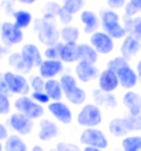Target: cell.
<instances>
[{"label": "cell", "instance_id": "cell-1", "mask_svg": "<svg viewBox=\"0 0 141 151\" xmlns=\"http://www.w3.org/2000/svg\"><path fill=\"white\" fill-rule=\"evenodd\" d=\"M99 15H100V28L109 37H112L114 40H123L128 35L118 11L106 8V9H102Z\"/></svg>", "mask_w": 141, "mask_h": 151}, {"label": "cell", "instance_id": "cell-2", "mask_svg": "<svg viewBox=\"0 0 141 151\" xmlns=\"http://www.w3.org/2000/svg\"><path fill=\"white\" fill-rule=\"evenodd\" d=\"M33 31L38 37V41L44 44L46 47L53 46V44L61 41L59 29L55 20H46V19L33 20Z\"/></svg>", "mask_w": 141, "mask_h": 151}, {"label": "cell", "instance_id": "cell-3", "mask_svg": "<svg viewBox=\"0 0 141 151\" xmlns=\"http://www.w3.org/2000/svg\"><path fill=\"white\" fill-rule=\"evenodd\" d=\"M76 122L82 128H94L102 125L103 122V111L97 104L94 102H86L84 104L81 110L76 114Z\"/></svg>", "mask_w": 141, "mask_h": 151}, {"label": "cell", "instance_id": "cell-4", "mask_svg": "<svg viewBox=\"0 0 141 151\" xmlns=\"http://www.w3.org/2000/svg\"><path fill=\"white\" fill-rule=\"evenodd\" d=\"M12 107H14L15 111L23 113L33 121H40L41 118H44V105L35 102L29 95L17 96L12 102Z\"/></svg>", "mask_w": 141, "mask_h": 151}, {"label": "cell", "instance_id": "cell-5", "mask_svg": "<svg viewBox=\"0 0 141 151\" xmlns=\"http://www.w3.org/2000/svg\"><path fill=\"white\" fill-rule=\"evenodd\" d=\"M79 144L84 147H94V148H102L106 150L109 147V139L105 134V131L99 127L94 128H84L79 134Z\"/></svg>", "mask_w": 141, "mask_h": 151}, {"label": "cell", "instance_id": "cell-6", "mask_svg": "<svg viewBox=\"0 0 141 151\" xmlns=\"http://www.w3.org/2000/svg\"><path fill=\"white\" fill-rule=\"evenodd\" d=\"M5 79L8 88H9V95L15 96H26L30 95V84H29V78L26 75L17 73L14 70H6L5 72Z\"/></svg>", "mask_w": 141, "mask_h": 151}, {"label": "cell", "instance_id": "cell-7", "mask_svg": "<svg viewBox=\"0 0 141 151\" xmlns=\"http://www.w3.org/2000/svg\"><path fill=\"white\" fill-rule=\"evenodd\" d=\"M24 40V32L23 29H20L14 22H2V26H0V41H2L5 46L8 47H14L21 44Z\"/></svg>", "mask_w": 141, "mask_h": 151}, {"label": "cell", "instance_id": "cell-8", "mask_svg": "<svg viewBox=\"0 0 141 151\" xmlns=\"http://www.w3.org/2000/svg\"><path fill=\"white\" fill-rule=\"evenodd\" d=\"M8 127H9L15 134L29 136L35 128V121L28 118L23 113L14 111V113L9 114V118H8Z\"/></svg>", "mask_w": 141, "mask_h": 151}, {"label": "cell", "instance_id": "cell-9", "mask_svg": "<svg viewBox=\"0 0 141 151\" xmlns=\"http://www.w3.org/2000/svg\"><path fill=\"white\" fill-rule=\"evenodd\" d=\"M88 43L97 50L99 55H109L115 49V40L105 32V31H96L90 35Z\"/></svg>", "mask_w": 141, "mask_h": 151}, {"label": "cell", "instance_id": "cell-10", "mask_svg": "<svg viewBox=\"0 0 141 151\" xmlns=\"http://www.w3.org/2000/svg\"><path fill=\"white\" fill-rule=\"evenodd\" d=\"M47 111L56 122L62 124V125H70L73 122V110L64 101H52L47 105Z\"/></svg>", "mask_w": 141, "mask_h": 151}, {"label": "cell", "instance_id": "cell-11", "mask_svg": "<svg viewBox=\"0 0 141 151\" xmlns=\"http://www.w3.org/2000/svg\"><path fill=\"white\" fill-rule=\"evenodd\" d=\"M99 73H100V70H99L97 64H91L88 61H82V60L74 64V76L82 84H88L93 79H97Z\"/></svg>", "mask_w": 141, "mask_h": 151}, {"label": "cell", "instance_id": "cell-12", "mask_svg": "<svg viewBox=\"0 0 141 151\" xmlns=\"http://www.w3.org/2000/svg\"><path fill=\"white\" fill-rule=\"evenodd\" d=\"M115 73L118 76L120 87L125 88V90H134V88L138 86V83H140L135 67H132L129 63L125 64L123 67H120Z\"/></svg>", "mask_w": 141, "mask_h": 151}, {"label": "cell", "instance_id": "cell-13", "mask_svg": "<svg viewBox=\"0 0 141 151\" xmlns=\"http://www.w3.org/2000/svg\"><path fill=\"white\" fill-rule=\"evenodd\" d=\"M118 87H120L118 76L114 70L108 67L100 70V73L97 76V88H100L102 92H106V93H114Z\"/></svg>", "mask_w": 141, "mask_h": 151}, {"label": "cell", "instance_id": "cell-14", "mask_svg": "<svg viewBox=\"0 0 141 151\" xmlns=\"http://www.w3.org/2000/svg\"><path fill=\"white\" fill-rule=\"evenodd\" d=\"M59 136V125L49 118H41L38 122V133L37 137L41 142H50Z\"/></svg>", "mask_w": 141, "mask_h": 151}, {"label": "cell", "instance_id": "cell-15", "mask_svg": "<svg viewBox=\"0 0 141 151\" xmlns=\"http://www.w3.org/2000/svg\"><path fill=\"white\" fill-rule=\"evenodd\" d=\"M38 73L44 79H53L64 73V63L61 60H43V63L37 67Z\"/></svg>", "mask_w": 141, "mask_h": 151}, {"label": "cell", "instance_id": "cell-16", "mask_svg": "<svg viewBox=\"0 0 141 151\" xmlns=\"http://www.w3.org/2000/svg\"><path fill=\"white\" fill-rule=\"evenodd\" d=\"M141 52V40H138L135 35L128 34L125 38L121 40L120 44V55L123 58H126L128 61H130L134 57H137Z\"/></svg>", "mask_w": 141, "mask_h": 151}, {"label": "cell", "instance_id": "cell-17", "mask_svg": "<svg viewBox=\"0 0 141 151\" xmlns=\"http://www.w3.org/2000/svg\"><path fill=\"white\" fill-rule=\"evenodd\" d=\"M20 54L23 55V58L26 60V63H28L32 69L38 67L41 63H43V52L40 50V47L37 46L35 43H24L21 49H20Z\"/></svg>", "mask_w": 141, "mask_h": 151}, {"label": "cell", "instance_id": "cell-18", "mask_svg": "<svg viewBox=\"0 0 141 151\" xmlns=\"http://www.w3.org/2000/svg\"><path fill=\"white\" fill-rule=\"evenodd\" d=\"M62 43V41H61ZM59 60L64 64H76L81 61V52H79V43H62L61 44Z\"/></svg>", "mask_w": 141, "mask_h": 151}, {"label": "cell", "instance_id": "cell-19", "mask_svg": "<svg viewBox=\"0 0 141 151\" xmlns=\"http://www.w3.org/2000/svg\"><path fill=\"white\" fill-rule=\"evenodd\" d=\"M121 104L128 114H141V95L134 90H126L121 96Z\"/></svg>", "mask_w": 141, "mask_h": 151}, {"label": "cell", "instance_id": "cell-20", "mask_svg": "<svg viewBox=\"0 0 141 151\" xmlns=\"http://www.w3.org/2000/svg\"><path fill=\"white\" fill-rule=\"evenodd\" d=\"M81 23L84 26V32L91 35L100 28V15L91 9H84L81 12Z\"/></svg>", "mask_w": 141, "mask_h": 151}, {"label": "cell", "instance_id": "cell-21", "mask_svg": "<svg viewBox=\"0 0 141 151\" xmlns=\"http://www.w3.org/2000/svg\"><path fill=\"white\" fill-rule=\"evenodd\" d=\"M93 101H94V104H97L100 109H106V110H114V109H117V105H118L115 95L102 92L100 88L93 90Z\"/></svg>", "mask_w": 141, "mask_h": 151}, {"label": "cell", "instance_id": "cell-22", "mask_svg": "<svg viewBox=\"0 0 141 151\" xmlns=\"http://www.w3.org/2000/svg\"><path fill=\"white\" fill-rule=\"evenodd\" d=\"M8 64H9V67L17 73L29 75L32 72V67L26 63V60L23 58V55L20 52H11V54L8 55Z\"/></svg>", "mask_w": 141, "mask_h": 151}, {"label": "cell", "instance_id": "cell-23", "mask_svg": "<svg viewBox=\"0 0 141 151\" xmlns=\"http://www.w3.org/2000/svg\"><path fill=\"white\" fill-rule=\"evenodd\" d=\"M108 133L112 137H117V139H123L125 136L129 134V130L126 127V122L123 116L118 118H112L108 122Z\"/></svg>", "mask_w": 141, "mask_h": 151}, {"label": "cell", "instance_id": "cell-24", "mask_svg": "<svg viewBox=\"0 0 141 151\" xmlns=\"http://www.w3.org/2000/svg\"><path fill=\"white\" fill-rule=\"evenodd\" d=\"M3 151H29V147L26 140L20 134H9L8 139L3 142Z\"/></svg>", "mask_w": 141, "mask_h": 151}, {"label": "cell", "instance_id": "cell-25", "mask_svg": "<svg viewBox=\"0 0 141 151\" xmlns=\"http://www.w3.org/2000/svg\"><path fill=\"white\" fill-rule=\"evenodd\" d=\"M44 92L49 95V98L52 101H62V98H64V90H62V87H61L59 79H56V78L46 79Z\"/></svg>", "mask_w": 141, "mask_h": 151}, {"label": "cell", "instance_id": "cell-26", "mask_svg": "<svg viewBox=\"0 0 141 151\" xmlns=\"http://www.w3.org/2000/svg\"><path fill=\"white\" fill-rule=\"evenodd\" d=\"M12 22L18 26L20 29H28L30 24H33V17L28 9H15L12 12Z\"/></svg>", "mask_w": 141, "mask_h": 151}, {"label": "cell", "instance_id": "cell-27", "mask_svg": "<svg viewBox=\"0 0 141 151\" xmlns=\"http://www.w3.org/2000/svg\"><path fill=\"white\" fill-rule=\"evenodd\" d=\"M64 98L68 101V104H72V105H79V107H82L84 104H86V90L84 87L81 86H77L76 88H73L72 92H68L64 95Z\"/></svg>", "mask_w": 141, "mask_h": 151}, {"label": "cell", "instance_id": "cell-28", "mask_svg": "<svg viewBox=\"0 0 141 151\" xmlns=\"http://www.w3.org/2000/svg\"><path fill=\"white\" fill-rule=\"evenodd\" d=\"M121 22H123V26H125L128 34L135 35L138 40H141V15L125 17V19H121Z\"/></svg>", "mask_w": 141, "mask_h": 151}, {"label": "cell", "instance_id": "cell-29", "mask_svg": "<svg viewBox=\"0 0 141 151\" xmlns=\"http://www.w3.org/2000/svg\"><path fill=\"white\" fill-rule=\"evenodd\" d=\"M59 35L62 43H77L81 37V31L73 24H65L59 29Z\"/></svg>", "mask_w": 141, "mask_h": 151}, {"label": "cell", "instance_id": "cell-30", "mask_svg": "<svg viewBox=\"0 0 141 151\" xmlns=\"http://www.w3.org/2000/svg\"><path fill=\"white\" fill-rule=\"evenodd\" d=\"M79 52H81V60L88 61L91 64H97L99 61V54L90 43H79Z\"/></svg>", "mask_w": 141, "mask_h": 151}, {"label": "cell", "instance_id": "cell-31", "mask_svg": "<svg viewBox=\"0 0 141 151\" xmlns=\"http://www.w3.org/2000/svg\"><path fill=\"white\" fill-rule=\"evenodd\" d=\"M121 151H141V134H128L121 139Z\"/></svg>", "mask_w": 141, "mask_h": 151}, {"label": "cell", "instance_id": "cell-32", "mask_svg": "<svg viewBox=\"0 0 141 151\" xmlns=\"http://www.w3.org/2000/svg\"><path fill=\"white\" fill-rule=\"evenodd\" d=\"M59 83H61V87H62V90H64V95L68 93V92H72L73 88H76L79 84L77 81V78L74 76V73H62L59 76Z\"/></svg>", "mask_w": 141, "mask_h": 151}, {"label": "cell", "instance_id": "cell-33", "mask_svg": "<svg viewBox=\"0 0 141 151\" xmlns=\"http://www.w3.org/2000/svg\"><path fill=\"white\" fill-rule=\"evenodd\" d=\"M61 6L72 15H76V14H81L84 11L85 0H62Z\"/></svg>", "mask_w": 141, "mask_h": 151}, {"label": "cell", "instance_id": "cell-34", "mask_svg": "<svg viewBox=\"0 0 141 151\" xmlns=\"http://www.w3.org/2000/svg\"><path fill=\"white\" fill-rule=\"evenodd\" d=\"M125 122L129 133H140L141 131V114H126Z\"/></svg>", "mask_w": 141, "mask_h": 151}, {"label": "cell", "instance_id": "cell-35", "mask_svg": "<svg viewBox=\"0 0 141 151\" xmlns=\"http://www.w3.org/2000/svg\"><path fill=\"white\" fill-rule=\"evenodd\" d=\"M61 6L59 3L56 2H49L46 3V6H44V9H43V19H46V20H56V17L61 11Z\"/></svg>", "mask_w": 141, "mask_h": 151}, {"label": "cell", "instance_id": "cell-36", "mask_svg": "<svg viewBox=\"0 0 141 151\" xmlns=\"http://www.w3.org/2000/svg\"><path fill=\"white\" fill-rule=\"evenodd\" d=\"M29 84H30V90L32 92H44V87H46V79H44L40 73L30 75L29 76Z\"/></svg>", "mask_w": 141, "mask_h": 151}, {"label": "cell", "instance_id": "cell-37", "mask_svg": "<svg viewBox=\"0 0 141 151\" xmlns=\"http://www.w3.org/2000/svg\"><path fill=\"white\" fill-rule=\"evenodd\" d=\"M61 44L62 43H56L53 46H47L43 52V57L46 60H59V54H61Z\"/></svg>", "mask_w": 141, "mask_h": 151}, {"label": "cell", "instance_id": "cell-38", "mask_svg": "<svg viewBox=\"0 0 141 151\" xmlns=\"http://www.w3.org/2000/svg\"><path fill=\"white\" fill-rule=\"evenodd\" d=\"M11 109H12V102L9 99V95L0 93V116L11 114Z\"/></svg>", "mask_w": 141, "mask_h": 151}, {"label": "cell", "instance_id": "cell-39", "mask_svg": "<svg viewBox=\"0 0 141 151\" xmlns=\"http://www.w3.org/2000/svg\"><path fill=\"white\" fill-rule=\"evenodd\" d=\"M128 63H129V61H128L126 58H123L121 55H118V57L111 58V60L108 61L106 67H108V69H111V70H114V72H117V70H118L120 67H123V66L128 64Z\"/></svg>", "mask_w": 141, "mask_h": 151}, {"label": "cell", "instance_id": "cell-40", "mask_svg": "<svg viewBox=\"0 0 141 151\" xmlns=\"http://www.w3.org/2000/svg\"><path fill=\"white\" fill-rule=\"evenodd\" d=\"M55 151H82V150L77 144H73V142L59 140L56 144V147H55Z\"/></svg>", "mask_w": 141, "mask_h": 151}, {"label": "cell", "instance_id": "cell-41", "mask_svg": "<svg viewBox=\"0 0 141 151\" xmlns=\"http://www.w3.org/2000/svg\"><path fill=\"white\" fill-rule=\"evenodd\" d=\"M29 96L32 98L35 102H38V104H41V105H49V104L52 102V99L49 98V95H47L46 92H30Z\"/></svg>", "mask_w": 141, "mask_h": 151}, {"label": "cell", "instance_id": "cell-42", "mask_svg": "<svg viewBox=\"0 0 141 151\" xmlns=\"http://www.w3.org/2000/svg\"><path fill=\"white\" fill-rule=\"evenodd\" d=\"M56 19L59 20V23L62 24V26H65V24H72V22H73V15L70 14V12H67L64 8H61V11H59V14H58Z\"/></svg>", "mask_w": 141, "mask_h": 151}, {"label": "cell", "instance_id": "cell-43", "mask_svg": "<svg viewBox=\"0 0 141 151\" xmlns=\"http://www.w3.org/2000/svg\"><path fill=\"white\" fill-rule=\"evenodd\" d=\"M126 3H128V0H106L108 8H111V9H115V11L123 9Z\"/></svg>", "mask_w": 141, "mask_h": 151}, {"label": "cell", "instance_id": "cell-44", "mask_svg": "<svg viewBox=\"0 0 141 151\" xmlns=\"http://www.w3.org/2000/svg\"><path fill=\"white\" fill-rule=\"evenodd\" d=\"M123 11H125V17H137V15H140V11L137 9L134 5H130L129 2L125 5Z\"/></svg>", "mask_w": 141, "mask_h": 151}, {"label": "cell", "instance_id": "cell-45", "mask_svg": "<svg viewBox=\"0 0 141 151\" xmlns=\"http://www.w3.org/2000/svg\"><path fill=\"white\" fill-rule=\"evenodd\" d=\"M0 93L9 95V88H8L6 79H5V72H0Z\"/></svg>", "mask_w": 141, "mask_h": 151}, {"label": "cell", "instance_id": "cell-46", "mask_svg": "<svg viewBox=\"0 0 141 151\" xmlns=\"http://www.w3.org/2000/svg\"><path fill=\"white\" fill-rule=\"evenodd\" d=\"M8 136H9V130H8V125L3 122H0V140H6Z\"/></svg>", "mask_w": 141, "mask_h": 151}, {"label": "cell", "instance_id": "cell-47", "mask_svg": "<svg viewBox=\"0 0 141 151\" xmlns=\"http://www.w3.org/2000/svg\"><path fill=\"white\" fill-rule=\"evenodd\" d=\"M11 52H9V47L8 46H5V44L0 41V60H3V58H6L8 55H9Z\"/></svg>", "mask_w": 141, "mask_h": 151}, {"label": "cell", "instance_id": "cell-48", "mask_svg": "<svg viewBox=\"0 0 141 151\" xmlns=\"http://www.w3.org/2000/svg\"><path fill=\"white\" fill-rule=\"evenodd\" d=\"M135 70H137V75H138V79H140V83H141V58L137 61V64H135Z\"/></svg>", "mask_w": 141, "mask_h": 151}, {"label": "cell", "instance_id": "cell-49", "mask_svg": "<svg viewBox=\"0 0 141 151\" xmlns=\"http://www.w3.org/2000/svg\"><path fill=\"white\" fill-rule=\"evenodd\" d=\"M128 2H129L130 5H134V6L137 8V9L141 12V0H128Z\"/></svg>", "mask_w": 141, "mask_h": 151}, {"label": "cell", "instance_id": "cell-50", "mask_svg": "<svg viewBox=\"0 0 141 151\" xmlns=\"http://www.w3.org/2000/svg\"><path fill=\"white\" fill-rule=\"evenodd\" d=\"M14 2L21 3V5H33V3H37L38 0H14Z\"/></svg>", "mask_w": 141, "mask_h": 151}, {"label": "cell", "instance_id": "cell-51", "mask_svg": "<svg viewBox=\"0 0 141 151\" xmlns=\"http://www.w3.org/2000/svg\"><path fill=\"white\" fill-rule=\"evenodd\" d=\"M30 151H46V148H44L43 145H40V144H35V145L30 148Z\"/></svg>", "mask_w": 141, "mask_h": 151}, {"label": "cell", "instance_id": "cell-52", "mask_svg": "<svg viewBox=\"0 0 141 151\" xmlns=\"http://www.w3.org/2000/svg\"><path fill=\"white\" fill-rule=\"evenodd\" d=\"M82 151H106V150H102V148H94V147H84Z\"/></svg>", "mask_w": 141, "mask_h": 151}, {"label": "cell", "instance_id": "cell-53", "mask_svg": "<svg viewBox=\"0 0 141 151\" xmlns=\"http://www.w3.org/2000/svg\"><path fill=\"white\" fill-rule=\"evenodd\" d=\"M0 151H3V140H0Z\"/></svg>", "mask_w": 141, "mask_h": 151}, {"label": "cell", "instance_id": "cell-54", "mask_svg": "<svg viewBox=\"0 0 141 151\" xmlns=\"http://www.w3.org/2000/svg\"><path fill=\"white\" fill-rule=\"evenodd\" d=\"M0 9H2V3H0Z\"/></svg>", "mask_w": 141, "mask_h": 151}]
</instances>
